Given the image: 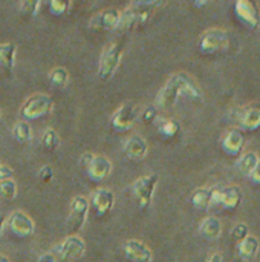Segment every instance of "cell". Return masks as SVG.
Instances as JSON below:
<instances>
[{
    "mask_svg": "<svg viewBox=\"0 0 260 262\" xmlns=\"http://www.w3.org/2000/svg\"><path fill=\"white\" fill-rule=\"evenodd\" d=\"M181 97H187L192 100L202 98V92L196 81L184 72H178L167 80L156 97V104L162 109H170L178 103Z\"/></svg>",
    "mask_w": 260,
    "mask_h": 262,
    "instance_id": "obj_1",
    "label": "cell"
},
{
    "mask_svg": "<svg viewBox=\"0 0 260 262\" xmlns=\"http://www.w3.org/2000/svg\"><path fill=\"white\" fill-rule=\"evenodd\" d=\"M121 58H123V46L118 41L110 43L101 54L100 58V66H98V75L101 80L107 81L110 80L116 69L121 64Z\"/></svg>",
    "mask_w": 260,
    "mask_h": 262,
    "instance_id": "obj_2",
    "label": "cell"
},
{
    "mask_svg": "<svg viewBox=\"0 0 260 262\" xmlns=\"http://www.w3.org/2000/svg\"><path fill=\"white\" fill-rule=\"evenodd\" d=\"M54 109V101L48 94H34L21 106L20 114L25 120H37L51 114Z\"/></svg>",
    "mask_w": 260,
    "mask_h": 262,
    "instance_id": "obj_3",
    "label": "cell"
},
{
    "mask_svg": "<svg viewBox=\"0 0 260 262\" xmlns=\"http://www.w3.org/2000/svg\"><path fill=\"white\" fill-rule=\"evenodd\" d=\"M242 203V190L238 186L215 187L211 189L210 207H221L224 210H236Z\"/></svg>",
    "mask_w": 260,
    "mask_h": 262,
    "instance_id": "obj_4",
    "label": "cell"
},
{
    "mask_svg": "<svg viewBox=\"0 0 260 262\" xmlns=\"http://www.w3.org/2000/svg\"><path fill=\"white\" fill-rule=\"evenodd\" d=\"M155 11L149 9V8H144L141 5H136V3H130L129 8H126L124 11H121L120 14V25L118 28L121 29H135V28H139L143 25H146L152 15H153Z\"/></svg>",
    "mask_w": 260,
    "mask_h": 262,
    "instance_id": "obj_5",
    "label": "cell"
},
{
    "mask_svg": "<svg viewBox=\"0 0 260 262\" xmlns=\"http://www.w3.org/2000/svg\"><path fill=\"white\" fill-rule=\"evenodd\" d=\"M228 34L221 28L207 29L199 38V51L204 55H213L224 51L228 46Z\"/></svg>",
    "mask_w": 260,
    "mask_h": 262,
    "instance_id": "obj_6",
    "label": "cell"
},
{
    "mask_svg": "<svg viewBox=\"0 0 260 262\" xmlns=\"http://www.w3.org/2000/svg\"><path fill=\"white\" fill-rule=\"evenodd\" d=\"M89 213V200L83 195H77L72 198L69 204V216H67V229L70 235H78L83 229L86 218Z\"/></svg>",
    "mask_w": 260,
    "mask_h": 262,
    "instance_id": "obj_7",
    "label": "cell"
},
{
    "mask_svg": "<svg viewBox=\"0 0 260 262\" xmlns=\"http://www.w3.org/2000/svg\"><path fill=\"white\" fill-rule=\"evenodd\" d=\"M234 14L238 20L248 29H257L260 11L254 0H234Z\"/></svg>",
    "mask_w": 260,
    "mask_h": 262,
    "instance_id": "obj_8",
    "label": "cell"
},
{
    "mask_svg": "<svg viewBox=\"0 0 260 262\" xmlns=\"http://www.w3.org/2000/svg\"><path fill=\"white\" fill-rule=\"evenodd\" d=\"M136 121H138V109L132 101L121 104L112 115V126L121 132L130 130L136 124Z\"/></svg>",
    "mask_w": 260,
    "mask_h": 262,
    "instance_id": "obj_9",
    "label": "cell"
},
{
    "mask_svg": "<svg viewBox=\"0 0 260 262\" xmlns=\"http://www.w3.org/2000/svg\"><path fill=\"white\" fill-rule=\"evenodd\" d=\"M158 181H159V177L152 173V175L141 177L133 183V193L138 198L141 207L150 206V203L153 200V193L158 186Z\"/></svg>",
    "mask_w": 260,
    "mask_h": 262,
    "instance_id": "obj_10",
    "label": "cell"
},
{
    "mask_svg": "<svg viewBox=\"0 0 260 262\" xmlns=\"http://www.w3.org/2000/svg\"><path fill=\"white\" fill-rule=\"evenodd\" d=\"M6 224L9 227V230L20 236V238H26L31 236L35 232V224L32 221V218L29 215H26L21 210H15L12 212L8 218H6Z\"/></svg>",
    "mask_w": 260,
    "mask_h": 262,
    "instance_id": "obj_11",
    "label": "cell"
},
{
    "mask_svg": "<svg viewBox=\"0 0 260 262\" xmlns=\"http://www.w3.org/2000/svg\"><path fill=\"white\" fill-rule=\"evenodd\" d=\"M55 253L61 259H78L86 253V244L78 235H70L55 247Z\"/></svg>",
    "mask_w": 260,
    "mask_h": 262,
    "instance_id": "obj_12",
    "label": "cell"
},
{
    "mask_svg": "<svg viewBox=\"0 0 260 262\" xmlns=\"http://www.w3.org/2000/svg\"><path fill=\"white\" fill-rule=\"evenodd\" d=\"M222 150L228 157H239L242 154V149L245 146V135L241 129H231L228 130L222 138Z\"/></svg>",
    "mask_w": 260,
    "mask_h": 262,
    "instance_id": "obj_13",
    "label": "cell"
},
{
    "mask_svg": "<svg viewBox=\"0 0 260 262\" xmlns=\"http://www.w3.org/2000/svg\"><path fill=\"white\" fill-rule=\"evenodd\" d=\"M124 253L126 256L133 262H152L153 253L149 249L147 244L138 239H130L124 244Z\"/></svg>",
    "mask_w": 260,
    "mask_h": 262,
    "instance_id": "obj_14",
    "label": "cell"
},
{
    "mask_svg": "<svg viewBox=\"0 0 260 262\" xmlns=\"http://www.w3.org/2000/svg\"><path fill=\"white\" fill-rule=\"evenodd\" d=\"M87 175L90 180L93 181H103L106 180L110 172H112V163L109 158H106L104 155H95L92 158V161L89 163V166L86 167Z\"/></svg>",
    "mask_w": 260,
    "mask_h": 262,
    "instance_id": "obj_15",
    "label": "cell"
},
{
    "mask_svg": "<svg viewBox=\"0 0 260 262\" xmlns=\"http://www.w3.org/2000/svg\"><path fill=\"white\" fill-rule=\"evenodd\" d=\"M120 14L121 11L116 9H104L92 17L89 26L93 29H116L120 25Z\"/></svg>",
    "mask_w": 260,
    "mask_h": 262,
    "instance_id": "obj_16",
    "label": "cell"
},
{
    "mask_svg": "<svg viewBox=\"0 0 260 262\" xmlns=\"http://www.w3.org/2000/svg\"><path fill=\"white\" fill-rule=\"evenodd\" d=\"M113 203H115V195L109 189H98L93 192V195L90 198V204L93 206L98 216L107 215L112 210Z\"/></svg>",
    "mask_w": 260,
    "mask_h": 262,
    "instance_id": "obj_17",
    "label": "cell"
},
{
    "mask_svg": "<svg viewBox=\"0 0 260 262\" xmlns=\"http://www.w3.org/2000/svg\"><path fill=\"white\" fill-rule=\"evenodd\" d=\"M124 152L132 160H143V158H146V155L149 152V144L143 137L135 135L127 140V143L124 146Z\"/></svg>",
    "mask_w": 260,
    "mask_h": 262,
    "instance_id": "obj_18",
    "label": "cell"
},
{
    "mask_svg": "<svg viewBox=\"0 0 260 262\" xmlns=\"http://www.w3.org/2000/svg\"><path fill=\"white\" fill-rule=\"evenodd\" d=\"M260 243L256 236L248 235L245 239L238 243V255L242 261H250L259 253Z\"/></svg>",
    "mask_w": 260,
    "mask_h": 262,
    "instance_id": "obj_19",
    "label": "cell"
},
{
    "mask_svg": "<svg viewBox=\"0 0 260 262\" xmlns=\"http://www.w3.org/2000/svg\"><path fill=\"white\" fill-rule=\"evenodd\" d=\"M199 232L207 239H211V241L219 239L222 235V223L216 216H208L201 223Z\"/></svg>",
    "mask_w": 260,
    "mask_h": 262,
    "instance_id": "obj_20",
    "label": "cell"
},
{
    "mask_svg": "<svg viewBox=\"0 0 260 262\" xmlns=\"http://www.w3.org/2000/svg\"><path fill=\"white\" fill-rule=\"evenodd\" d=\"M15 55H17V46L12 41H6L0 45V66L11 72L15 64Z\"/></svg>",
    "mask_w": 260,
    "mask_h": 262,
    "instance_id": "obj_21",
    "label": "cell"
},
{
    "mask_svg": "<svg viewBox=\"0 0 260 262\" xmlns=\"http://www.w3.org/2000/svg\"><path fill=\"white\" fill-rule=\"evenodd\" d=\"M241 127L247 132L260 129V107H250L241 115Z\"/></svg>",
    "mask_w": 260,
    "mask_h": 262,
    "instance_id": "obj_22",
    "label": "cell"
},
{
    "mask_svg": "<svg viewBox=\"0 0 260 262\" xmlns=\"http://www.w3.org/2000/svg\"><path fill=\"white\" fill-rule=\"evenodd\" d=\"M259 155L256 152H245L242 157H239L238 163H236V169L239 173L245 175V177H250L251 172L254 170V167L257 166L259 163Z\"/></svg>",
    "mask_w": 260,
    "mask_h": 262,
    "instance_id": "obj_23",
    "label": "cell"
},
{
    "mask_svg": "<svg viewBox=\"0 0 260 262\" xmlns=\"http://www.w3.org/2000/svg\"><path fill=\"white\" fill-rule=\"evenodd\" d=\"M210 203H211V189L201 187V189L195 190V193L192 196V204L196 209L207 210V209H210Z\"/></svg>",
    "mask_w": 260,
    "mask_h": 262,
    "instance_id": "obj_24",
    "label": "cell"
},
{
    "mask_svg": "<svg viewBox=\"0 0 260 262\" xmlns=\"http://www.w3.org/2000/svg\"><path fill=\"white\" fill-rule=\"evenodd\" d=\"M14 137L18 143H31L32 129L28 121H18L14 124Z\"/></svg>",
    "mask_w": 260,
    "mask_h": 262,
    "instance_id": "obj_25",
    "label": "cell"
},
{
    "mask_svg": "<svg viewBox=\"0 0 260 262\" xmlns=\"http://www.w3.org/2000/svg\"><path fill=\"white\" fill-rule=\"evenodd\" d=\"M49 81L54 86H57V88H64L69 83V72H67V69H64L61 66L54 68L49 72Z\"/></svg>",
    "mask_w": 260,
    "mask_h": 262,
    "instance_id": "obj_26",
    "label": "cell"
},
{
    "mask_svg": "<svg viewBox=\"0 0 260 262\" xmlns=\"http://www.w3.org/2000/svg\"><path fill=\"white\" fill-rule=\"evenodd\" d=\"M41 144H43V147L48 152H54L58 147V144H60L58 134L54 129H46L43 132V137H41Z\"/></svg>",
    "mask_w": 260,
    "mask_h": 262,
    "instance_id": "obj_27",
    "label": "cell"
},
{
    "mask_svg": "<svg viewBox=\"0 0 260 262\" xmlns=\"http://www.w3.org/2000/svg\"><path fill=\"white\" fill-rule=\"evenodd\" d=\"M72 6V0H48V8L52 15H64Z\"/></svg>",
    "mask_w": 260,
    "mask_h": 262,
    "instance_id": "obj_28",
    "label": "cell"
},
{
    "mask_svg": "<svg viewBox=\"0 0 260 262\" xmlns=\"http://www.w3.org/2000/svg\"><path fill=\"white\" fill-rule=\"evenodd\" d=\"M0 196L3 200H14L17 196V184L14 180H3L0 181Z\"/></svg>",
    "mask_w": 260,
    "mask_h": 262,
    "instance_id": "obj_29",
    "label": "cell"
},
{
    "mask_svg": "<svg viewBox=\"0 0 260 262\" xmlns=\"http://www.w3.org/2000/svg\"><path fill=\"white\" fill-rule=\"evenodd\" d=\"M158 129H159V134L161 135H164L167 138H173L179 132V124L175 120H162L161 124L158 126Z\"/></svg>",
    "mask_w": 260,
    "mask_h": 262,
    "instance_id": "obj_30",
    "label": "cell"
},
{
    "mask_svg": "<svg viewBox=\"0 0 260 262\" xmlns=\"http://www.w3.org/2000/svg\"><path fill=\"white\" fill-rule=\"evenodd\" d=\"M18 5H20V11L23 15L34 17V15H37V12L40 9L41 0H20Z\"/></svg>",
    "mask_w": 260,
    "mask_h": 262,
    "instance_id": "obj_31",
    "label": "cell"
},
{
    "mask_svg": "<svg viewBox=\"0 0 260 262\" xmlns=\"http://www.w3.org/2000/svg\"><path fill=\"white\" fill-rule=\"evenodd\" d=\"M248 235H250V229H248V226H247L245 223H239V224H236V226H234V229H233V232H231L233 239H234V241H238V243H241L242 239H245Z\"/></svg>",
    "mask_w": 260,
    "mask_h": 262,
    "instance_id": "obj_32",
    "label": "cell"
},
{
    "mask_svg": "<svg viewBox=\"0 0 260 262\" xmlns=\"http://www.w3.org/2000/svg\"><path fill=\"white\" fill-rule=\"evenodd\" d=\"M133 3L141 5L144 8H149L152 11H156V9L162 8L167 3V0H133Z\"/></svg>",
    "mask_w": 260,
    "mask_h": 262,
    "instance_id": "obj_33",
    "label": "cell"
},
{
    "mask_svg": "<svg viewBox=\"0 0 260 262\" xmlns=\"http://www.w3.org/2000/svg\"><path fill=\"white\" fill-rule=\"evenodd\" d=\"M156 118H158V111H156V107H155V106L147 107V109L141 114V120H143L144 123H147V124L155 123V121H156Z\"/></svg>",
    "mask_w": 260,
    "mask_h": 262,
    "instance_id": "obj_34",
    "label": "cell"
},
{
    "mask_svg": "<svg viewBox=\"0 0 260 262\" xmlns=\"http://www.w3.org/2000/svg\"><path fill=\"white\" fill-rule=\"evenodd\" d=\"M38 175H40V180H41L43 183H49V181H52V178H54V170H52L51 166H43V167L40 169Z\"/></svg>",
    "mask_w": 260,
    "mask_h": 262,
    "instance_id": "obj_35",
    "label": "cell"
},
{
    "mask_svg": "<svg viewBox=\"0 0 260 262\" xmlns=\"http://www.w3.org/2000/svg\"><path fill=\"white\" fill-rule=\"evenodd\" d=\"M12 175H14V172H12L11 167H8L5 164H0V181H3V180H12Z\"/></svg>",
    "mask_w": 260,
    "mask_h": 262,
    "instance_id": "obj_36",
    "label": "cell"
},
{
    "mask_svg": "<svg viewBox=\"0 0 260 262\" xmlns=\"http://www.w3.org/2000/svg\"><path fill=\"white\" fill-rule=\"evenodd\" d=\"M250 178V181L253 183V184H260V158H259V163H257V166L254 167V170L251 172V175L248 177Z\"/></svg>",
    "mask_w": 260,
    "mask_h": 262,
    "instance_id": "obj_37",
    "label": "cell"
},
{
    "mask_svg": "<svg viewBox=\"0 0 260 262\" xmlns=\"http://www.w3.org/2000/svg\"><path fill=\"white\" fill-rule=\"evenodd\" d=\"M95 155H92V154H84V155H81V158H80V164L86 169L87 166H89V163L92 161V158H93Z\"/></svg>",
    "mask_w": 260,
    "mask_h": 262,
    "instance_id": "obj_38",
    "label": "cell"
},
{
    "mask_svg": "<svg viewBox=\"0 0 260 262\" xmlns=\"http://www.w3.org/2000/svg\"><path fill=\"white\" fill-rule=\"evenodd\" d=\"M38 262H55V256L52 253H44L38 258Z\"/></svg>",
    "mask_w": 260,
    "mask_h": 262,
    "instance_id": "obj_39",
    "label": "cell"
},
{
    "mask_svg": "<svg viewBox=\"0 0 260 262\" xmlns=\"http://www.w3.org/2000/svg\"><path fill=\"white\" fill-rule=\"evenodd\" d=\"M205 262H222V255L221 253H215V255H211Z\"/></svg>",
    "mask_w": 260,
    "mask_h": 262,
    "instance_id": "obj_40",
    "label": "cell"
},
{
    "mask_svg": "<svg viewBox=\"0 0 260 262\" xmlns=\"http://www.w3.org/2000/svg\"><path fill=\"white\" fill-rule=\"evenodd\" d=\"M5 226H6V216L5 215H0V235L5 230Z\"/></svg>",
    "mask_w": 260,
    "mask_h": 262,
    "instance_id": "obj_41",
    "label": "cell"
},
{
    "mask_svg": "<svg viewBox=\"0 0 260 262\" xmlns=\"http://www.w3.org/2000/svg\"><path fill=\"white\" fill-rule=\"evenodd\" d=\"M195 2V5L198 6V8H202V6H205L210 0H193Z\"/></svg>",
    "mask_w": 260,
    "mask_h": 262,
    "instance_id": "obj_42",
    "label": "cell"
},
{
    "mask_svg": "<svg viewBox=\"0 0 260 262\" xmlns=\"http://www.w3.org/2000/svg\"><path fill=\"white\" fill-rule=\"evenodd\" d=\"M0 262H11L6 256H3V255H0Z\"/></svg>",
    "mask_w": 260,
    "mask_h": 262,
    "instance_id": "obj_43",
    "label": "cell"
},
{
    "mask_svg": "<svg viewBox=\"0 0 260 262\" xmlns=\"http://www.w3.org/2000/svg\"><path fill=\"white\" fill-rule=\"evenodd\" d=\"M239 262H250V261H239Z\"/></svg>",
    "mask_w": 260,
    "mask_h": 262,
    "instance_id": "obj_44",
    "label": "cell"
},
{
    "mask_svg": "<svg viewBox=\"0 0 260 262\" xmlns=\"http://www.w3.org/2000/svg\"><path fill=\"white\" fill-rule=\"evenodd\" d=\"M0 115H2V112H0Z\"/></svg>",
    "mask_w": 260,
    "mask_h": 262,
    "instance_id": "obj_45",
    "label": "cell"
}]
</instances>
